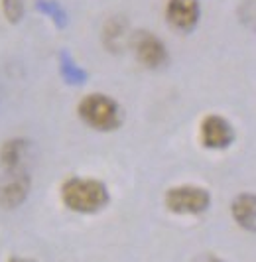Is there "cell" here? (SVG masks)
Masks as SVG:
<instances>
[{"label": "cell", "instance_id": "cell-5", "mask_svg": "<svg viewBox=\"0 0 256 262\" xmlns=\"http://www.w3.org/2000/svg\"><path fill=\"white\" fill-rule=\"evenodd\" d=\"M201 6L199 0H167L166 20L178 32H191L199 24Z\"/></svg>", "mask_w": 256, "mask_h": 262}, {"label": "cell", "instance_id": "cell-8", "mask_svg": "<svg viewBox=\"0 0 256 262\" xmlns=\"http://www.w3.org/2000/svg\"><path fill=\"white\" fill-rule=\"evenodd\" d=\"M8 182L0 185V205L2 207H18L24 203V199L30 193V178L26 171L8 173Z\"/></svg>", "mask_w": 256, "mask_h": 262}, {"label": "cell", "instance_id": "cell-6", "mask_svg": "<svg viewBox=\"0 0 256 262\" xmlns=\"http://www.w3.org/2000/svg\"><path fill=\"white\" fill-rule=\"evenodd\" d=\"M234 140V130L227 118L219 115H209L201 122V142L211 150L229 148Z\"/></svg>", "mask_w": 256, "mask_h": 262}, {"label": "cell", "instance_id": "cell-13", "mask_svg": "<svg viewBox=\"0 0 256 262\" xmlns=\"http://www.w3.org/2000/svg\"><path fill=\"white\" fill-rule=\"evenodd\" d=\"M61 73L69 83H83L85 81V71L79 69L77 63L67 53H61Z\"/></svg>", "mask_w": 256, "mask_h": 262}, {"label": "cell", "instance_id": "cell-16", "mask_svg": "<svg viewBox=\"0 0 256 262\" xmlns=\"http://www.w3.org/2000/svg\"><path fill=\"white\" fill-rule=\"evenodd\" d=\"M10 262H30V260H24V258H12Z\"/></svg>", "mask_w": 256, "mask_h": 262}, {"label": "cell", "instance_id": "cell-10", "mask_svg": "<svg viewBox=\"0 0 256 262\" xmlns=\"http://www.w3.org/2000/svg\"><path fill=\"white\" fill-rule=\"evenodd\" d=\"M26 148H28L26 140H20V138H14V140H8V142L2 144V148H0V164L8 173L22 171Z\"/></svg>", "mask_w": 256, "mask_h": 262}, {"label": "cell", "instance_id": "cell-11", "mask_svg": "<svg viewBox=\"0 0 256 262\" xmlns=\"http://www.w3.org/2000/svg\"><path fill=\"white\" fill-rule=\"evenodd\" d=\"M36 8L39 12H44L48 18H51L57 26H65L67 24V16H65L63 8L55 2V0H36Z\"/></svg>", "mask_w": 256, "mask_h": 262}, {"label": "cell", "instance_id": "cell-14", "mask_svg": "<svg viewBox=\"0 0 256 262\" xmlns=\"http://www.w3.org/2000/svg\"><path fill=\"white\" fill-rule=\"evenodd\" d=\"M239 16L246 26L256 30V0H244L239 8Z\"/></svg>", "mask_w": 256, "mask_h": 262}, {"label": "cell", "instance_id": "cell-12", "mask_svg": "<svg viewBox=\"0 0 256 262\" xmlns=\"http://www.w3.org/2000/svg\"><path fill=\"white\" fill-rule=\"evenodd\" d=\"M0 8L4 18L10 24H18L24 18V0H0Z\"/></svg>", "mask_w": 256, "mask_h": 262}, {"label": "cell", "instance_id": "cell-1", "mask_svg": "<svg viewBox=\"0 0 256 262\" xmlns=\"http://www.w3.org/2000/svg\"><path fill=\"white\" fill-rule=\"evenodd\" d=\"M61 199L71 211L97 213L109 203V189L99 180L71 178L61 187Z\"/></svg>", "mask_w": 256, "mask_h": 262}, {"label": "cell", "instance_id": "cell-4", "mask_svg": "<svg viewBox=\"0 0 256 262\" xmlns=\"http://www.w3.org/2000/svg\"><path fill=\"white\" fill-rule=\"evenodd\" d=\"M128 46L134 50L136 59L144 67H148V69H160V67L166 66L167 59H169L166 43L158 38L156 34L148 32V30L132 32Z\"/></svg>", "mask_w": 256, "mask_h": 262}, {"label": "cell", "instance_id": "cell-3", "mask_svg": "<svg viewBox=\"0 0 256 262\" xmlns=\"http://www.w3.org/2000/svg\"><path fill=\"white\" fill-rule=\"evenodd\" d=\"M164 201L172 213L199 215L209 207L211 195L207 189L199 187V185H176V187H169L166 191Z\"/></svg>", "mask_w": 256, "mask_h": 262}, {"label": "cell", "instance_id": "cell-15", "mask_svg": "<svg viewBox=\"0 0 256 262\" xmlns=\"http://www.w3.org/2000/svg\"><path fill=\"white\" fill-rule=\"evenodd\" d=\"M195 262H223V260L217 258V256H213V254H203V256H199Z\"/></svg>", "mask_w": 256, "mask_h": 262}, {"label": "cell", "instance_id": "cell-7", "mask_svg": "<svg viewBox=\"0 0 256 262\" xmlns=\"http://www.w3.org/2000/svg\"><path fill=\"white\" fill-rule=\"evenodd\" d=\"M102 43L109 52L113 53H120L126 43H130V26H128V20L124 16H113L104 22L102 26Z\"/></svg>", "mask_w": 256, "mask_h": 262}, {"label": "cell", "instance_id": "cell-9", "mask_svg": "<svg viewBox=\"0 0 256 262\" xmlns=\"http://www.w3.org/2000/svg\"><path fill=\"white\" fill-rule=\"evenodd\" d=\"M230 213L234 217V221L241 225L243 229L256 233V195L254 193H243L239 195L232 205H230Z\"/></svg>", "mask_w": 256, "mask_h": 262}, {"label": "cell", "instance_id": "cell-2", "mask_svg": "<svg viewBox=\"0 0 256 262\" xmlns=\"http://www.w3.org/2000/svg\"><path fill=\"white\" fill-rule=\"evenodd\" d=\"M79 117L81 120L95 128V130L109 132L115 130L122 122V111L115 99L102 95V93H93L87 95L81 103H79Z\"/></svg>", "mask_w": 256, "mask_h": 262}]
</instances>
